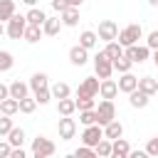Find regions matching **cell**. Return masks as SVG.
<instances>
[{
	"instance_id": "10",
	"label": "cell",
	"mask_w": 158,
	"mask_h": 158,
	"mask_svg": "<svg viewBox=\"0 0 158 158\" xmlns=\"http://www.w3.org/2000/svg\"><path fill=\"white\" fill-rule=\"evenodd\" d=\"M96 94H99V77H86L77 89V96H96Z\"/></svg>"
},
{
	"instance_id": "4",
	"label": "cell",
	"mask_w": 158,
	"mask_h": 158,
	"mask_svg": "<svg viewBox=\"0 0 158 158\" xmlns=\"http://www.w3.org/2000/svg\"><path fill=\"white\" fill-rule=\"evenodd\" d=\"M25 27H27V20H25V15H12L10 20H7V27H5V32H7V37L10 40H20L22 35H25Z\"/></svg>"
},
{
	"instance_id": "35",
	"label": "cell",
	"mask_w": 158,
	"mask_h": 158,
	"mask_svg": "<svg viewBox=\"0 0 158 158\" xmlns=\"http://www.w3.org/2000/svg\"><path fill=\"white\" fill-rule=\"evenodd\" d=\"M74 104H77L79 111H86V109H94V106H96V104H94V96H77Z\"/></svg>"
},
{
	"instance_id": "21",
	"label": "cell",
	"mask_w": 158,
	"mask_h": 158,
	"mask_svg": "<svg viewBox=\"0 0 158 158\" xmlns=\"http://www.w3.org/2000/svg\"><path fill=\"white\" fill-rule=\"evenodd\" d=\"M96 42H99V35H96V32H91V30H84V32L79 35V44H81L84 49H94V47H96Z\"/></svg>"
},
{
	"instance_id": "15",
	"label": "cell",
	"mask_w": 158,
	"mask_h": 158,
	"mask_svg": "<svg viewBox=\"0 0 158 158\" xmlns=\"http://www.w3.org/2000/svg\"><path fill=\"white\" fill-rule=\"evenodd\" d=\"M116 84H118V91L128 94V91H133V89L138 86V77H133L131 72H123V74H121V79H118Z\"/></svg>"
},
{
	"instance_id": "49",
	"label": "cell",
	"mask_w": 158,
	"mask_h": 158,
	"mask_svg": "<svg viewBox=\"0 0 158 158\" xmlns=\"http://www.w3.org/2000/svg\"><path fill=\"white\" fill-rule=\"evenodd\" d=\"M148 2H151V5H153V7H158V0H148Z\"/></svg>"
},
{
	"instance_id": "11",
	"label": "cell",
	"mask_w": 158,
	"mask_h": 158,
	"mask_svg": "<svg viewBox=\"0 0 158 158\" xmlns=\"http://www.w3.org/2000/svg\"><path fill=\"white\" fill-rule=\"evenodd\" d=\"M69 62H72L74 67H84V64L89 62V49H84L81 44L72 47V49H69Z\"/></svg>"
},
{
	"instance_id": "3",
	"label": "cell",
	"mask_w": 158,
	"mask_h": 158,
	"mask_svg": "<svg viewBox=\"0 0 158 158\" xmlns=\"http://www.w3.org/2000/svg\"><path fill=\"white\" fill-rule=\"evenodd\" d=\"M96 123L99 126H106L111 118H116V106H114V99H104L96 109Z\"/></svg>"
},
{
	"instance_id": "30",
	"label": "cell",
	"mask_w": 158,
	"mask_h": 158,
	"mask_svg": "<svg viewBox=\"0 0 158 158\" xmlns=\"http://www.w3.org/2000/svg\"><path fill=\"white\" fill-rule=\"evenodd\" d=\"M49 91H52V99H57V101L72 94V89H69V84H64V81H57V84H54V86H52Z\"/></svg>"
},
{
	"instance_id": "37",
	"label": "cell",
	"mask_w": 158,
	"mask_h": 158,
	"mask_svg": "<svg viewBox=\"0 0 158 158\" xmlns=\"http://www.w3.org/2000/svg\"><path fill=\"white\" fill-rule=\"evenodd\" d=\"M49 99H52V91H49L47 86L35 91V101H37V104H42V106H44V104H49Z\"/></svg>"
},
{
	"instance_id": "12",
	"label": "cell",
	"mask_w": 158,
	"mask_h": 158,
	"mask_svg": "<svg viewBox=\"0 0 158 158\" xmlns=\"http://www.w3.org/2000/svg\"><path fill=\"white\" fill-rule=\"evenodd\" d=\"M116 94H118V84H116L111 77L99 81V96H101V99H114Z\"/></svg>"
},
{
	"instance_id": "34",
	"label": "cell",
	"mask_w": 158,
	"mask_h": 158,
	"mask_svg": "<svg viewBox=\"0 0 158 158\" xmlns=\"http://www.w3.org/2000/svg\"><path fill=\"white\" fill-rule=\"evenodd\" d=\"M94 151H96V156L109 158V156H111V141H109V138H101V141L94 146Z\"/></svg>"
},
{
	"instance_id": "31",
	"label": "cell",
	"mask_w": 158,
	"mask_h": 158,
	"mask_svg": "<svg viewBox=\"0 0 158 158\" xmlns=\"http://www.w3.org/2000/svg\"><path fill=\"white\" fill-rule=\"evenodd\" d=\"M12 15H15V2L12 0H0V20L7 22Z\"/></svg>"
},
{
	"instance_id": "20",
	"label": "cell",
	"mask_w": 158,
	"mask_h": 158,
	"mask_svg": "<svg viewBox=\"0 0 158 158\" xmlns=\"http://www.w3.org/2000/svg\"><path fill=\"white\" fill-rule=\"evenodd\" d=\"M7 89H10V96L12 99H22V96H27V91H30V84H25V81H12V84H7Z\"/></svg>"
},
{
	"instance_id": "41",
	"label": "cell",
	"mask_w": 158,
	"mask_h": 158,
	"mask_svg": "<svg viewBox=\"0 0 158 158\" xmlns=\"http://www.w3.org/2000/svg\"><path fill=\"white\" fill-rule=\"evenodd\" d=\"M146 153H148V156H158V136H153V138L146 143Z\"/></svg>"
},
{
	"instance_id": "23",
	"label": "cell",
	"mask_w": 158,
	"mask_h": 158,
	"mask_svg": "<svg viewBox=\"0 0 158 158\" xmlns=\"http://www.w3.org/2000/svg\"><path fill=\"white\" fill-rule=\"evenodd\" d=\"M25 20H27V25H40V27H42V22L47 20V15H44V10H40V7H30V12L25 15Z\"/></svg>"
},
{
	"instance_id": "33",
	"label": "cell",
	"mask_w": 158,
	"mask_h": 158,
	"mask_svg": "<svg viewBox=\"0 0 158 158\" xmlns=\"http://www.w3.org/2000/svg\"><path fill=\"white\" fill-rule=\"evenodd\" d=\"M35 109H37L35 96H22V99H20V114H32Z\"/></svg>"
},
{
	"instance_id": "25",
	"label": "cell",
	"mask_w": 158,
	"mask_h": 158,
	"mask_svg": "<svg viewBox=\"0 0 158 158\" xmlns=\"http://www.w3.org/2000/svg\"><path fill=\"white\" fill-rule=\"evenodd\" d=\"M57 111H59L62 116H72V114L77 111V104H74V99H69V96L59 99V104H57Z\"/></svg>"
},
{
	"instance_id": "17",
	"label": "cell",
	"mask_w": 158,
	"mask_h": 158,
	"mask_svg": "<svg viewBox=\"0 0 158 158\" xmlns=\"http://www.w3.org/2000/svg\"><path fill=\"white\" fill-rule=\"evenodd\" d=\"M64 25H62V20L59 17H47L44 22H42V35H49V37H54V35H59V30H62Z\"/></svg>"
},
{
	"instance_id": "26",
	"label": "cell",
	"mask_w": 158,
	"mask_h": 158,
	"mask_svg": "<svg viewBox=\"0 0 158 158\" xmlns=\"http://www.w3.org/2000/svg\"><path fill=\"white\" fill-rule=\"evenodd\" d=\"M7 143H10L12 148L22 146V143H25V131H22V128H17V126H12V128H10V133H7Z\"/></svg>"
},
{
	"instance_id": "13",
	"label": "cell",
	"mask_w": 158,
	"mask_h": 158,
	"mask_svg": "<svg viewBox=\"0 0 158 158\" xmlns=\"http://www.w3.org/2000/svg\"><path fill=\"white\" fill-rule=\"evenodd\" d=\"M128 153H131V146H128L126 138H114L111 141V156L114 158H128Z\"/></svg>"
},
{
	"instance_id": "2",
	"label": "cell",
	"mask_w": 158,
	"mask_h": 158,
	"mask_svg": "<svg viewBox=\"0 0 158 158\" xmlns=\"http://www.w3.org/2000/svg\"><path fill=\"white\" fill-rule=\"evenodd\" d=\"M54 151H57V146L47 136H37L32 141V156L35 158H49V156H54Z\"/></svg>"
},
{
	"instance_id": "6",
	"label": "cell",
	"mask_w": 158,
	"mask_h": 158,
	"mask_svg": "<svg viewBox=\"0 0 158 158\" xmlns=\"http://www.w3.org/2000/svg\"><path fill=\"white\" fill-rule=\"evenodd\" d=\"M94 72H96L99 79H109V77L114 74V64H111V59H109L104 52H99V54L94 57Z\"/></svg>"
},
{
	"instance_id": "28",
	"label": "cell",
	"mask_w": 158,
	"mask_h": 158,
	"mask_svg": "<svg viewBox=\"0 0 158 158\" xmlns=\"http://www.w3.org/2000/svg\"><path fill=\"white\" fill-rule=\"evenodd\" d=\"M114 72H118V74H123V72H131V67H133V62L126 57V54H121V57H116L114 62Z\"/></svg>"
},
{
	"instance_id": "51",
	"label": "cell",
	"mask_w": 158,
	"mask_h": 158,
	"mask_svg": "<svg viewBox=\"0 0 158 158\" xmlns=\"http://www.w3.org/2000/svg\"><path fill=\"white\" fill-rule=\"evenodd\" d=\"M156 94H158V91H156Z\"/></svg>"
},
{
	"instance_id": "48",
	"label": "cell",
	"mask_w": 158,
	"mask_h": 158,
	"mask_svg": "<svg viewBox=\"0 0 158 158\" xmlns=\"http://www.w3.org/2000/svg\"><path fill=\"white\" fill-rule=\"evenodd\" d=\"M153 64L158 67V49H153Z\"/></svg>"
},
{
	"instance_id": "39",
	"label": "cell",
	"mask_w": 158,
	"mask_h": 158,
	"mask_svg": "<svg viewBox=\"0 0 158 158\" xmlns=\"http://www.w3.org/2000/svg\"><path fill=\"white\" fill-rule=\"evenodd\" d=\"M10 128H12V118L2 114V116H0V136H7V133H10Z\"/></svg>"
},
{
	"instance_id": "24",
	"label": "cell",
	"mask_w": 158,
	"mask_h": 158,
	"mask_svg": "<svg viewBox=\"0 0 158 158\" xmlns=\"http://www.w3.org/2000/svg\"><path fill=\"white\" fill-rule=\"evenodd\" d=\"M40 37H42V27H40V25H27V27H25V35H22L25 42L35 44V42H40Z\"/></svg>"
},
{
	"instance_id": "36",
	"label": "cell",
	"mask_w": 158,
	"mask_h": 158,
	"mask_svg": "<svg viewBox=\"0 0 158 158\" xmlns=\"http://www.w3.org/2000/svg\"><path fill=\"white\" fill-rule=\"evenodd\" d=\"M96 109V106H94ZM94 109H86V111H79V121L84 123V126H89V123H96V111Z\"/></svg>"
},
{
	"instance_id": "29",
	"label": "cell",
	"mask_w": 158,
	"mask_h": 158,
	"mask_svg": "<svg viewBox=\"0 0 158 158\" xmlns=\"http://www.w3.org/2000/svg\"><path fill=\"white\" fill-rule=\"evenodd\" d=\"M47 79H49V77H47L44 72H35V74L30 77V89H32V91L44 89V86H47Z\"/></svg>"
},
{
	"instance_id": "16",
	"label": "cell",
	"mask_w": 158,
	"mask_h": 158,
	"mask_svg": "<svg viewBox=\"0 0 158 158\" xmlns=\"http://www.w3.org/2000/svg\"><path fill=\"white\" fill-rule=\"evenodd\" d=\"M148 94H143L141 89H133V91H128V104L133 106V109H146L148 106Z\"/></svg>"
},
{
	"instance_id": "18",
	"label": "cell",
	"mask_w": 158,
	"mask_h": 158,
	"mask_svg": "<svg viewBox=\"0 0 158 158\" xmlns=\"http://www.w3.org/2000/svg\"><path fill=\"white\" fill-rule=\"evenodd\" d=\"M121 136H123V126H121L116 118H111V121L104 126V138L114 141V138H121Z\"/></svg>"
},
{
	"instance_id": "8",
	"label": "cell",
	"mask_w": 158,
	"mask_h": 158,
	"mask_svg": "<svg viewBox=\"0 0 158 158\" xmlns=\"http://www.w3.org/2000/svg\"><path fill=\"white\" fill-rule=\"evenodd\" d=\"M99 40H104V42H111V40H116V35H118V25L114 22V20H101L99 22Z\"/></svg>"
},
{
	"instance_id": "1",
	"label": "cell",
	"mask_w": 158,
	"mask_h": 158,
	"mask_svg": "<svg viewBox=\"0 0 158 158\" xmlns=\"http://www.w3.org/2000/svg\"><path fill=\"white\" fill-rule=\"evenodd\" d=\"M141 37H143V27H141L138 22H131V25H126V27H123V30H118V35H116V40H118V44H121V47L136 44Z\"/></svg>"
},
{
	"instance_id": "40",
	"label": "cell",
	"mask_w": 158,
	"mask_h": 158,
	"mask_svg": "<svg viewBox=\"0 0 158 158\" xmlns=\"http://www.w3.org/2000/svg\"><path fill=\"white\" fill-rule=\"evenodd\" d=\"M146 47L148 49H158V30L148 32V40H146Z\"/></svg>"
},
{
	"instance_id": "19",
	"label": "cell",
	"mask_w": 158,
	"mask_h": 158,
	"mask_svg": "<svg viewBox=\"0 0 158 158\" xmlns=\"http://www.w3.org/2000/svg\"><path fill=\"white\" fill-rule=\"evenodd\" d=\"M136 89H141L143 94L153 96V94L158 91V79H153V77H141V79H138V86H136Z\"/></svg>"
},
{
	"instance_id": "45",
	"label": "cell",
	"mask_w": 158,
	"mask_h": 158,
	"mask_svg": "<svg viewBox=\"0 0 158 158\" xmlns=\"http://www.w3.org/2000/svg\"><path fill=\"white\" fill-rule=\"evenodd\" d=\"M146 156H148L146 151H131L128 153V158H146Z\"/></svg>"
},
{
	"instance_id": "46",
	"label": "cell",
	"mask_w": 158,
	"mask_h": 158,
	"mask_svg": "<svg viewBox=\"0 0 158 158\" xmlns=\"http://www.w3.org/2000/svg\"><path fill=\"white\" fill-rule=\"evenodd\" d=\"M67 2H69V7H79L84 0H67Z\"/></svg>"
},
{
	"instance_id": "44",
	"label": "cell",
	"mask_w": 158,
	"mask_h": 158,
	"mask_svg": "<svg viewBox=\"0 0 158 158\" xmlns=\"http://www.w3.org/2000/svg\"><path fill=\"white\" fill-rule=\"evenodd\" d=\"M10 96V89H7V84H0V101L2 99H7Z\"/></svg>"
},
{
	"instance_id": "43",
	"label": "cell",
	"mask_w": 158,
	"mask_h": 158,
	"mask_svg": "<svg viewBox=\"0 0 158 158\" xmlns=\"http://www.w3.org/2000/svg\"><path fill=\"white\" fill-rule=\"evenodd\" d=\"M52 7H54L57 12H62V10L69 7V2H67V0H52Z\"/></svg>"
},
{
	"instance_id": "9",
	"label": "cell",
	"mask_w": 158,
	"mask_h": 158,
	"mask_svg": "<svg viewBox=\"0 0 158 158\" xmlns=\"http://www.w3.org/2000/svg\"><path fill=\"white\" fill-rule=\"evenodd\" d=\"M77 133V121L72 116H62L59 118V138L62 141H72Z\"/></svg>"
},
{
	"instance_id": "7",
	"label": "cell",
	"mask_w": 158,
	"mask_h": 158,
	"mask_svg": "<svg viewBox=\"0 0 158 158\" xmlns=\"http://www.w3.org/2000/svg\"><path fill=\"white\" fill-rule=\"evenodd\" d=\"M101 138H104V126H99V123L84 126V133H81V143H84V146H91V148H94Z\"/></svg>"
},
{
	"instance_id": "22",
	"label": "cell",
	"mask_w": 158,
	"mask_h": 158,
	"mask_svg": "<svg viewBox=\"0 0 158 158\" xmlns=\"http://www.w3.org/2000/svg\"><path fill=\"white\" fill-rule=\"evenodd\" d=\"M17 111H20V101H17V99L7 96V99H2V101H0V114L12 116V114H17Z\"/></svg>"
},
{
	"instance_id": "47",
	"label": "cell",
	"mask_w": 158,
	"mask_h": 158,
	"mask_svg": "<svg viewBox=\"0 0 158 158\" xmlns=\"http://www.w3.org/2000/svg\"><path fill=\"white\" fill-rule=\"evenodd\" d=\"M20 2H25L27 7H35V5H37V0H20Z\"/></svg>"
},
{
	"instance_id": "14",
	"label": "cell",
	"mask_w": 158,
	"mask_h": 158,
	"mask_svg": "<svg viewBox=\"0 0 158 158\" xmlns=\"http://www.w3.org/2000/svg\"><path fill=\"white\" fill-rule=\"evenodd\" d=\"M59 20L64 27H77L79 25V7H67L59 12Z\"/></svg>"
},
{
	"instance_id": "5",
	"label": "cell",
	"mask_w": 158,
	"mask_h": 158,
	"mask_svg": "<svg viewBox=\"0 0 158 158\" xmlns=\"http://www.w3.org/2000/svg\"><path fill=\"white\" fill-rule=\"evenodd\" d=\"M123 54L133 62V64H141V62H146L148 57H151V49L146 47V44H128V47H123Z\"/></svg>"
},
{
	"instance_id": "38",
	"label": "cell",
	"mask_w": 158,
	"mask_h": 158,
	"mask_svg": "<svg viewBox=\"0 0 158 158\" xmlns=\"http://www.w3.org/2000/svg\"><path fill=\"white\" fill-rule=\"evenodd\" d=\"M74 156H77V158H94L96 151H94L91 146H79V148L74 151Z\"/></svg>"
},
{
	"instance_id": "42",
	"label": "cell",
	"mask_w": 158,
	"mask_h": 158,
	"mask_svg": "<svg viewBox=\"0 0 158 158\" xmlns=\"http://www.w3.org/2000/svg\"><path fill=\"white\" fill-rule=\"evenodd\" d=\"M10 151H12V146L5 143V141H0V158H10Z\"/></svg>"
},
{
	"instance_id": "32",
	"label": "cell",
	"mask_w": 158,
	"mask_h": 158,
	"mask_svg": "<svg viewBox=\"0 0 158 158\" xmlns=\"http://www.w3.org/2000/svg\"><path fill=\"white\" fill-rule=\"evenodd\" d=\"M12 64H15V57L7 49H0V72H10Z\"/></svg>"
},
{
	"instance_id": "27",
	"label": "cell",
	"mask_w": 158,
	"mask_h": 158,
	"mask_svg": "<svg viewBox=\"0 0 158 158\" xmlns=\"http://www.w3.org/2000/svg\"><path fill=\"white\" fill-rule=\"evenodd\" d=\"M104 54H106V57L114 62L116 57H121V54H123V47H121L116 40H111V42H106V47H104Z\"/></svg>"
},
{
	"instance_id": "50",
	"label": "cell",
	"mask_w": 158,
	"mask_h": 158,
	"mask_svg": "<svg viewBox=\"0 0 158 158\" xmlns=\"http://www.w3.org/2000/svg\"><path fill=\"white\" fill-rule=\"evenodd\" d=\"M2 32H5V25H2V20H0V35H2Z\"/></svg>"
}]
</instances>
